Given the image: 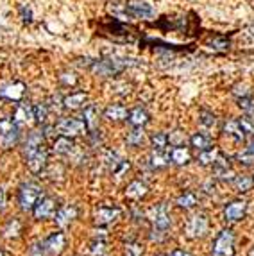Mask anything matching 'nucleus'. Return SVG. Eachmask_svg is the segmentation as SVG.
Segmentation results:
<instances>
[{
    "label": "nucleus",
    "mask_w": 254,
    "mask_h": 256,
    "mask_svg": "<svg viewBox=\"0 0 254 256\" xmlns=\"http://www.w3.org/2000/svg\"><path fill=\"white\" fill-rule=\"evenodd\" d=\"M95 224L98 226H110L113 222L120 218V210L118 208H98L95 210Z\"/></svg>",
    "instance_id": "obj_13"
},
{
    "label": "nucleus",
    "mask_w": 254,
    "mask_h": 256,
    "mask_svg": "<svg viewBox=\"0 0 254 256\" xmlns=\"http://www.w3.org/2000/svg\"><path fill=\"white\" fill-rule=\"evenodd\" d=\"M127 110L120 104H111V106L106 108L104 111V118L111 120V122H122V120H127Z\"/></svg>",
    "instance_id": "obj_18"
},
{
    "label": "nucleus",
    "mask_w": 254,
    "mask_h": 256,
    "mask_svg": "<svg viewBox=\"0 0 254 256\" xmlns=\"http://www.w3.org/2000/svg\"><path fill=\"white\" fill-rule=\"evenodd\" d=\"M218 154H220V152H218L215 147H210V149H206V150H200L199 163H200V165H204V166L213 165V163L216 162V158H218Z\"/></svg>",
    "instance_id": "obj_27"
},
{
    "label": "nucleus",
    "mask_w": 254,
    "mask_h": 256,
    "mask_svg": "<svg viewBox=\"0 0 254 256\" xmlns=\"http://www.w3.org/2000/svg\"><path fill=\"white\" fill-rule=\"evenodd\" d=\"M34 118V110L30 106H24V104H20V106H16V111H14V116H13V122L16 126H22V124H29V122H32Z\"/></svg>",
    "instance_id": "obj_19"
},
{
    "label": "nucleus",
    "mask_w": 254,
    "mask_h": 256,
    "mask_svg": "<svg viewBox=\"0 0 254 256\" xmlns=\"http://www.w3.org/2000/svg\"><path fill=\"white\" fill-rule=\"evenodd\" d=\"M127 11L136 18H152L154 16L152 6L144 2V0H129V2H127Z\"/></svg>",
    "instance_id": "obj_12"
},
{
    "label": "nucleus",
    "mask_w": 254,
    "mask_h": 256,
    "mask_svg": "<svg viewBox=\"0 0 254 256\" xmlns=\"http://www.w3.org/2000/svg\"><path fill=\"white\" fill-rule=\"evenodd\" d=\"M74 149V142L72 138L68 136H63L61 134L60 138H56L54 146H52V150H54L56 154H60V156H64V154H70Z\"/></svg>",
    "instance_id": "obj_24"
},
{
    "label": "nucleus",
    "mask_w": 254,
    "mask_h": 256,
    "mask_svg": "<svg viewBox=\"0 0 254 256\" xmlns=\"http://www.w3.org/2000/svg\"><path fill=\"white\" fill-rule=\"evenodd\" d=\"M43 142H45V136H43L42 132L32 131L29 136H27L26 144H24V156H29L30 152H34V150H38L40 147H43Z\"/></svg>",
    "instance_id": "obj_17"
},
{
    "label": "nucleus",
    "mask_w": 254,
    "mask_h": 256,
    "mask_svg": "<svg viewBox=\"0 0 254 256\" xmlns=\"http://www.w3.org/2000/svg\"><path fill=\"white\" fill-rule=\"evenodd\" d=\"M127 120H129V122H131L134 128H144V126L148 124L150 116H148V113L144 110V108H134L132 111H129Z\"/></svg>",
    "instance_id": "obj_20"
},
{
    "label": "nucleus",
    "mask_w": 254,
    "mask_h": 256,
    "mask_svg": "<svg viewBox=\"0 0 254 256\" xmlns=\"http://www.w3.org/2000/svg\"><path fill=\"white\" fill-rule=\"evenodd\" d=\"M147 196V186L142 181H132L129 186L126 188V197L132 199V201H140L142 197Z\"/></svg>",
    "instance_id": "obj_23"
},
{
    "label": "nucleus",
    "mask_w": 254,
    "mask_h": 256,
    "mask_svg": "<svg viewBox=\"0 0 254 256\" xmlns=\"http://www.w3.org/2000/svg\"><path fill=\"white\" fill-rule=\"evenodd\" d=\"M212 256H234V233L222 230L212 246Z\"/></svg>",
    "instance_id": "obj_3"
},
{
    "label": "nucleus",
    "mask_w": 254,
    "mask_h": 256,
    "mask_svg": "<svg viewBox=\"0 0 254 256\" xmlns=\"http://www.w3.org/2000/svg\"><path fill=\"white\" fill-rule=\"evenodd\" d=\"M184 231H186L188 238H204L208 235V231H210V220H208V217L204 214H194L188 218Z\"/></svg>",
    "instance_id": "obj_4"
},
{
    "label": "nucleus",
    "mask_w": 254,
    "mask_h": 256,
    "mask_svg": "<svg viewBox=\"0 0 254 256\" xmlns=\"http://www.w3.org/2000/svg\"><path fill=\"white\" fill-rule=\"evenodd\" d=\"M224 132L228 134V136L234 138V140H238V142L246 140V136H247L246 131L242 129L238 120H228V122L224 124Z\"/></svg>",
    "instance_id": "obj_22"
},
{
    "label": "nucleus",
    "mask_w": 254,
    "mask_h": 256,
    "mask_svg": "<svg viewBox=\"0 0 254 256\" xmlns=\"http://www.w3.org/2000/svg\"><path fill=\"white\" fill-rule=\"evenodd\" d=\"M18 136H20V132H18V126L14 124L13 120H2L0 122V147L4 150L8 149H13L16 146Z\"/></svg>",
    "instance_id": "obj_5"
},
{
    "label": "nucleus",
    "mask_w": 254,
    "mask_h": 256,
    "mask_svg": "<svg viewBox=\"0 0 254 256\" xmlns=\"http://www.w3.org/2000/svg\"><path fill=\"white\" fill-rule=\"evenodd\" d=\"M126 256H144V249L140 244H127Z\"/></svg>",
    "instance_id": "obj_38"
},
{
    "label": "nucleus",
    "mask_w": 254,
    "mask_h": 256,
    "mask_svg": "<svg viewBox=\"0 0 254 256\" xmlns=\"http://www.w3.org/2000/svg\"><path fill=\"white\" fill-rule=\"evenodd\" d=\"M30 256H45V248H43V242L34 244L32 249H30Z\"/></svg>",
    "instance_id": "obj_39"
},
{
    "label": "nucleus",
    "mask_w": 254,
    "mask_h": 256,
    "mask_svg": "<svg viewBox=\"0 0 254 256\" xmlns=\"http://www.w3.org/2000/svg\"><path fill=\"white\" fill-rule=\"evenodd\" d=\"M0 98H2V94H0Z\"/></svg>",
    "instance_id": "obj_46"
},
{
    "label": "nucleus",
    "mask_w": 254,
    "mask_h": 256,
    "mask_svg": "<svg viewBox=\"0 0 254 256\" xmlns=\"http://www.w3.org/2000/svg\"><path fill=\"white\" fill-rule=\"evenodd\" d=\"M249 256H254V248L250 249V252H249Z\"/></svg>",
    "instance_id": "obj_43"
},
{
    "label": "nucleus",
    "mask_w": 254,
    "mask_h": 256,
    "mask_svg": "<svg viewBox=\"0 0 254 256\" xmlns=\"http://www.w3.org/2000/svg\"><path fill=\"white\" fill-rule=\"evenodd\" d=\"M233 183L238 192H249L250 188L254 186V178H249V176H236L233 180Z\"/></svg>",
    "instance_id": "obj_28"
},
{
    "label": "nucleus",
    "mask_w": 254,
    "mask_h": 256,
    "mask_svg": "<svg viewBox=\"0 0 254 256\" xmlns=\"http://www.w3.org/2000/svg\"><path fill=\"white\" fill-rule=\"evenodd\" d=\"M145 140V132L142 128H136L134 131L129 132V136H127V146L131 147H140Z\"/></svg>",
    "instance_id": "obj_31"
},
{
    "label": "nucleus",
    "mask_w": 254,
    "mask_h": 256,
    "mask_svg": "<svg viewBox=\"0 0 254 256\" xmlns=\"http://www.w3.org/2000/svg\"><path fill=\"white\" fill-rule=\"evenodd\" d=\"M6 192H4V188H0V214L6 210Z\"/></svg>",
    "instance_id": "obj_40"
},
{
    "label": "nucleus",
    "mask_w": 254,
    "mask_h": 256,
    "mask_svg": "<svg viewBox=\"0 0 254 256\" xmlns=\"http://www.w3.org/2000/svg\"><path fill=\"white\" fill-rule=\"evenodd\" d=\"M47 158H48V152H47V149H45V146H43V147H40L38 150L30 152L29 156H26V163L30 172L40 174V172L45 168V165H47Z\"/></svg>",
    "instance_id": "obj_9"
},
{
    "label": "nucleus",
    "mask_w": 254,
    "mask_h": 256,
    "mask_svg": "<svg viewBox=\"0 0 254 256\" xmlns=\"http://www.w3.org/2000/svg\"><path fill=\"white\" fill-rule=\"evenodd\" d=\"M236 160H238V163H242L244 166L254 165V154L249 150V147H247L246 150H242V152H238V154H236Z\"/></svg>",
    "instance_id": "obj_34"
},
{
    "label": "nucleus",
    "mask_w": 254,
    "mask_h": 256,
    "mask_svg": "<svg viewBox=\"0 0 254 256\" xmlns=\"http://www.w3.org/2000/svg\"><path fill=\"white\" fill-rule=\"evenodd\" d=\"M86 100H88V95L82 94V92H77V94L64 97L63 106L66 108V110H80V108H84Z\"/></svg>",
    "instance_id": "obj_21"
},
{
    "label": "nucleus",
    "mask_w": 254,
    "mask_h": 256,
    "mask_svg": "<svg viewBox=\"0 0 254 256\" xmlns=\"http://www.w3.org/2000/svg\"><path fill=\"white\" fill-rule=\"evenodd\" d=\"M166 147H168V134H165V132H156L152 136V150L166 152Z\"/></svg>",
    "instance_id": "obj_29"
},
{
    "label": "nucleus",
    "mask_w": 254,
    "mask_h": 256,
    "mask_svg": "<svg viewBox=\"0 0 254 256\" xmlns=\"http://www.w3.org/2000/svg\"><path fill=\"white\" fill-rule=\"evenodd\" d=\"M215 122H216V118L213 113H210V111H200V124L206 126V128H213Z\"/></svg>",
    "instance_id": "obj_37"
},
{
    "label": "nucleus",
    "mask_w": 254,
    "mask_h": 256,
    "mask_svg": "<svg viewBox=\"0 0 254 256\" xmlns=\"http://www.w3.org/2000/svg\"><path fill=\"white\" fill-rule=\"evenodd\" d=\"M249 150L254 154V142H250V144H249Z\"/></svg>",
    "instance_id": "obj_42"
},
{
    "label": "nucleus",
    "mask_w": 254,
    "mask_h": 256,
    "mask_svg": "<svg viewBox=\"0 0 254 256\" xmlns=\"http://www.w3.org/2000/svg\"><path fill=\"white\" fill-rule=\"evenodd\" d=\"M242 126V129L246 131V134H254V116L250 115H246L244 118L238 120Z\"/></svg>",
    "instance_id": "obj_35"
},
{
    "label": "nucleus",
    "mask_w": 254,
    "mask_h": 256,
    "mask_svg": "<svg viewBox=\"0 0 254 256\" xmlns=\"http://www.w3.org/2000/svg\"><path fill=\"white\" fill-rule=\"evenodd\" d=\"M246 214H247V202L246 201H233L226 206L224 218L228 222H238L246 217Z\"/></svg>",
    "instance_id": "obj_11"
},
{
    "label": "nucleus",
    "mask_w": 254,
    "mask_h": 256,
    "mask_svg": "<svg viewBox=\"0 0 254 256\" xmlns=\"http://www.w3.org/2000/svg\"><path fill=\"white\" fill-rule=\"evenodd\" d=\"M178 206L184 210H192L197 206V196L194 192H184L181 197L178 199Z\"/></svg>",
    "instance_id": "obj_30"
},
{
    "label": "nucleus",
    "mask_w": 254,
    "mask_h": 256,
    "mask_svg": "<svg viewBox=\"0 0 254 256\" xmlns=\"http://www.w3.org/2000/svg\"><path fill=\"white\" fill-rule=\"evenodd\" d=\"M170 256H192V254H190V252H186V251H182V249H176V251L172 252Z\"/></svg>",
    "instance_id": "obj_41"
},
{
    "label": "nucleus",
    "mask_w": 254,
    "mask_h": 256,
    "mask_svg": "<svg viewBox=\"0 0 254 256\" xmlns=\"http://www.w3.org/2000/svg\"><path fill=\"white\" fill-rule=\"evenodd\" d=\"M64 244H66V240H64V235L61 233V231L52 233V235L43 242L45 256H60L64 249Z\"/></svg>",
    "instance_id": "obj_10"
},
{
    "label": "nucleus",
    "mask_w": 254,
    "mask_h": 256,
    "mask_svg": "<svg viewBox=\"0 0 254 256\" xmlns=\"http://www.w3.org/2000/svg\"><path fill=\"white\" fill-rule=\"evenodd\" d=\"M158 256H165V254H158Z\"/></svg>",
    "instance_id": "obj_45"
},
{
    "label": "nucleus",
    "mask_w": 254,
    "mask_h": 256,
    "mask_svg": "<svg viewBox=\"0 0 254 256\" xmlns=\"http://www.w3.org/2000/svg\"><path fill=\"white\" fill-rule=\"evenodd\" d=\"M77 217V210L74 206H63L56 212V222L60 228H66L74 222V218Z\"/></svg>",
    "instance_id": "obj_14"
},
{
    "label": "nucleus",
    "mask_w": 254,
    "mask_h": 256,
    "mask_svg": "<svg viewBox=\"0 0 254 256\" xmlns=\"http://www.w3.org/2000/svg\"><path fill=\"white\" fill-rule=\"evenodd\" d=\"M238 106H240V110L244 111L246 115L254 116V97H250V95L240 97L238 98Z\"/></svg>",
    "instance_id": "obj_32"
},
{
    "label": "nucleus",
    "mask_w": 254,
    "mask_h": 256,
    "mask_svg": "<svg viewBox=\"0 0 254 256\" xmlns=\"http://www.w3.org/2000/svg\"><path fill=\"white\" fill-rule=\"evenodd\" d=\"M56 212H58V206H56L54 199H50V197H42L38 204L34 206L32 215H34V218H38V220H45V218L56 217Z\"/></svg>",
    "instance_id": "obj_8"
},
{
    "label": "nucleus",
    "mask_w": 254,
    "mask_h": 256,
    "mask_svg": "<svg viewBox=\"0 0 254 256\" xmlns=\"http://www.w3.org/2000/svg\"><path fill=\"white\" fill-rule=\"evenodd\" d=\"M82 122L86 124L88 131H95L98 128V110L95 106H88L84 110V116H82Z\"/></svg>",
    "instance_id": "obj_25"
},
{
    "label": "nucleus",
    "mask_w": 254,
    "mask_h": 256,
    "mask_svg": "<svg viewBox=\"0 0 254 256\" xmlns=\"http://www.w3.org/2000/svg\"><path fill=\"white\" fill-rule=\"evenodd\" d=\"M0 94H2V97L18 102V100H22L24 94H26V86L22 84V82H11V84H6L4 88L0 90Z\"/></svg>",
    "instance_id": "obj_16"
},
{
    "label": "nucleus",
    "mask_w": 254,
    "mask_h": 256,
    "mask_svg": "<svg viewBox=\"0 0 254 256\" xmlns=\"http://www.w3.org/2000/svg\"><path fill=\"white\" fill-rule=\"evenodd\" d=\"M148 220L152 224V233L160 235V238L168 233L170 226H172V218H170V212L166 204H158L148 212ZM154 235V236H156Z\"/></svg>",
    "instance_id": "obj_1"
},
{
    "label": "nucleus",
    "mask_w": 254,
    "mask_h": 256,
    "mask_svg": "<svg viewBox=\"0 0 254 256\" xmlns=\"http://www.w3.org/2000/svg\"><path fill=\"white\" fill-rule=\"evenodd\" d=\"M4 233H6V236H8V238H11V236H18V233H20V222L11 220L8 226H6Z\"/></svg>",
    "instance_id": "obj_36"
},
{
    "label": "nucleus",
    "mask_w": 254,
    "mask_h": 256,
    "mask_svg": "<svg viewBox=\"0 0 254 256\" xmlns=\"http://www.w3.org/2000/svg\"><path fill=\"white\" fill-rule=\"evenodd\" d=\"M34 120L40 122V124H45L48 118V108L45 104H38V106H34Z\"/></svg>",
    "instance_id": "obj_33"
},
{
    "label": "nucleus",
    "mask_w": 254,
    "mask_h": 256,
    "mask_svg": "<svg viewBox=\"0 0 254 256\" xmlns=\"http://www.w3.org/2000/svg\"><path fill=\"white\" fill-rule=\"evenodd\" d=\"M190 144L197 150H206L212 147V138L208 136V134H202V132H195L194 136L190 138Z\"/></svg>",
    "instance_id": "obj_26"
},
{
    "label": "nucleus",
    "mask_w": 254,
    "mask_h": 256,
    "mask_svg": "<svg viewBox=\"0 0 254 256\" xmlns=\"http://www.w3.org/2000/svg\"><path fill=\"white\" fill-rule=\"evenodd\" d=\"M42 197H43L42 186H38L36 183H24L20 186V192H18L20 208L24 210V212H32L34 206L38 204Z\"/></svg>",
    "instance_id": "obj_2"
},
{
    "label": "nucleus",
    "mask_w": 254,
    "mask_h": 256,
    "mask_svg": "<svg viewBox=\"0 0 254 256\" xmlns=\"http://www.w3.org/2000/svg\"><path fill=\"white\" fill-rule=\"evenodd\" d=\"M0 256H6V254H4V252H2V251H0Z\"/></svg>",
    "instance_id": "obj_44"
},
{
    "label": "nucleus",
    "mask_w": 254,
    "mask_h": 256,
    "mask_svg": "<svg viewBox=\"0 0 254 256\" xmlns=\"http://www.w3.org/2000/svg\"><path fill=\"white\" fill-rule=\"evenodd\" d=\"M168 156H170V162L174 163V165H179V166L188 165V163L192 162L190 150H188L186 147H182V146H176L174 149H170Z\"/></svg>",
    "instance_id": "obj_15"
},
{
    "label": "nucleus",
    "mask_w": 254,
    "mask_h": 256,
    "mask_svg": "<svg viewBox=\"0 0 254 256\" xmlns=\"http://www.w3.org/2000/svg\"><path fill=\"white\" fill-rule=\"evenodd\" d=\"M126 63L122 60H116V58H110V60H100L94 64V70L102 77H110L113 74H118L124 70Z\"/></svg>",
    "instance_id": "obj_7"
},
{
    "label": "nucleus",
    "mask_w": 254,
    "mask_h": 256,
    "mask_svg": "<svg viewBox=\"0 0 254 256\" xmlns=\"http://www.w3.org/2000/svg\"><path fill=\"white\" fill-rule=\"evenodd\" d=\"M58 132L63 134V136H68V138H76V136H80V134H84L88 129H86V124L82 120L79 118H61L58 122Z\"/></svg>",
    "instance_id": "obj_6"
}]
</instances>
